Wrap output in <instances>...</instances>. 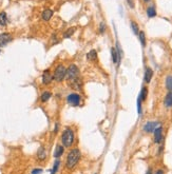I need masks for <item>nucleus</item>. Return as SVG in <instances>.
<instances>
[{
    "mask_svg": "<svg viewBox=\"0 0 172 174\" xmlns=\"http://www.w3.org/2000/svg\"><path fill=\"white\" fill-rule=\"evenodd\" d=\"M80 157H81L80 150L76 149V148L71 150L67 156V161H66V166H67V168L70 169V170L75 168L76 165L78 164V161H79V159H80Z\"/></svg>",
    "mask_w": 172,
    "mask_h": 174,
    "instance_id": "nucleus-1",
    "label": "nucleus"
},
{
    "mask_svg": "<svg viewBox=\"0 0 172 174\" xmlns=\"http://www.w3.org/2000/svg\"><path fill=\"white\" fill-rule=\"evenodd\" d=\"M75 140V134H74V131L72 129H70V128H67L66 130L64 131L62 133V136H61V143L64 145V147L66 148H69L73 145Z\"/></svg>",
    "mask_w": 172,
    "mask_h": 174,
    "instance_id": "nucleus-2",
    "label": "nucleus"
},
{
    "mask_svg": "<svg viewBox=\"0 0 172 174\" xmlns=\"http://www.w3.org/2000/svg\"><path fill=\"white\" fill-rule=\"evenodd\" d=\"M66 76H67V68L64 64H58L54 71V74H53L54 80H56L57 82H61L64 80Z\"/></svg>",
    "mask_w": 172,
    "mask_h": 174,
    "instance_id": "nucleus-3",
    "label": "nucleus"
},
{
    "mask_svg": "<svg viewBox=\"0 0 172 174\" xmlns=\"http://www.w3.org/2000/svg\"><path fill=\"white\" fill-rule=\"evenodd\" d=\"M68 85L71 89L75 91H81L83 90V81H81L80 76L73 79H68Z\"/></svg>",
    "mask_w": 172,
    "mask_h": 174,
    "instance_id": "nucleus-4",
    "label": "nucleus"
},
{
    "mask_svg": "<svg viewBox=\"0 0 172 174\" xmlns=\"http://www.w3.org/2000/svg\"><path fill=\"white\" fill-rule=\"evenodd\" d=\"M67 100L69 105L73 106V107H77V106L80 105L81 96L78 93H71V94L68 95Z\"/></svg>",
    "mask_w": 172,
    "mask_h": 174,
    "instance_id": "nucleus-5",
    "label": "nucleus"
},
{
    "mask_svg": "<svg viewBox=\"0 0 172 174\" xmlns=\"http://www.w3.org/2000/svg\"><path fill=\"white\" fill-rule=\"evenodd\" d=\"M79 69L76 64H70L69 68L67 69V76L68 79H73V78L79 77Z\"/></svg>",
    "mask_w": 172,
    "mask_h": 174,
    "instance_id": "nucleus-6",
    "label": "nucleus"
},
{
    "mask_svg": "<svg viewBox=\"0 0 172 174\" xmlns=\"http://www.w3.org/2000/svg\"><path fill=\"white\" fill-rule=\"evenodd\" d=\"M157 127H159L158 122H149L144 126V131L147 133H152Z\"/></svg>",
    "mask_w": 172,
    "mask_h": 174,
    "instance_id": "nucleus-7",
    "label": "nucleus"
},
{
    "mask_svg": "<svg viewBox=\"0 0 172 174\" xmlns=\"http://www.w3.org/2000/svg\"><path fill=\"white\" fill-rule=\"evenodd\" d=\"M53 79L54 78H53V75L51 74L50 70H45V72H43V74H42V83L48 86V85H50L52 82Z\"/></svg>",
    "mask_w": 172,
    "mask_h": 174,
    "instance_id": "nucleus-8",
    "label": "nucleus"
},
{
    "mask_svg": "<svg viewBox=\"0 0 172 174\" xmlns=\"http://www.w3.org/2000/svg\"><path fill=\"white\" fill-rule=\"evenodd\" d=\"M12 40V35L10 33H2L0 34V48L4 47L6 44Z\"/></svg>",
    "mask_w": 172,
    "mask_h": 174,
    "instance_id": "nucleus-9",
    "label": "nucleus"
},
{
    "mask_svg": "<svg viewBox=\"0 0 172 174\" xmlns=\"http://www.w3.org/2000/svg\"><path fill=\"white\" fill-rule=\"evenodd\" d=\"M111 56H112V60H113L114 64H120V60H122V56H120L117 50L115 48H111Z\"/></svg>",
    "mask_w": 172,
    "mask_h": 174,
    "instance_id": "nucleus-10",
    "label": "nucleus"
},
{
    "mask_svg": "<svg viewBox=\"0 0 172 174\" xmlns=\"http://www.w3.org/2000/svg\"><path fill=\"white\" fill-rule=\"evenodd\" d=\"M163 139V128L162 127H157L154 130V141L156 144H159Z\"/></svg>",
    "mask_w": 172,
    "mask_h": 174,
    "instance_id": "nucleus-11",
    "label": "nucleus"
},
{
    "mask_svg": "<svg viewBox=\"0 0 172 174\" xmlns=\"http://www.w3.org/2000/svg\"><path fill=\"white\" fill-rule=\"evenodd\" d=\"M152 76H153V71L151 68H147L146 71H145V74H144V79H145V82L149 83L152 79Z\"/></svg>",
    "mask_w": 172,
    "mask_h": 174,
    "instance_id": "nucleus-12",
    "label": "nucleus"
},
{
    "mask_svg": "<svg viewBox=\"0 0 172 174\" xmlns=\"http://www.w3.org/2000/svg\"><path fill=\"white\" fill-rule=\"evenodd\" d=\"M37 158L39 160H45L47 158V151H45V147H39L38 151H37Z\"/></svg>",
    "mask_w": 172,
    "mask_h": 174,
    "instance_id": "nucleus-13",
    "label": "nucleus"
},
{
    "mask_svg": "<svg viewBox=\"0 0 172 174\" xmlns=\"http://www.w3.org/2000/svg\"><path fill=\"white\" fill-rule=\"evenodd\" d=\"M64 146H60V145L56 146L55 151H54V157H55V158H59L61 155L64 154Z\"/></svg>",
    "mask_w": 172,
    "mask_h": 174,
    "instance_id": "nucleus-14",
    "label": "nucleus"
},
{
    "mask_svg": "<svg viewBox=\"0 0 172 174\" xmlns=\"http://www.w3.org/2000/svg\"><path fill=\"white\" fill-rule=\"evenodd\" d=\"M165 106L167 108H172V92H168L165 97Z\"/></svg>",
    "mask_w": 172,
    "mask_h": 174,
    "instance_id": "nucleus-15",
    "label": "nucleus"
},
{
    "mask_svg": "<svg viewBox=\"0 0 172 174\" xmlns=\"http://www.w3.org/2000/svg\"><path fill=\"white\" fill-rule=\"evenodd\" d=\"M53 16V11L52 10H45V11L42 12V19L45 20V21H48V20H50L51 18H52Z\"/></svg>",
    "mask_w": 172,
    "mask_h": 174,
    "instance_id": "nucleus-16",
    "label": "nucleus"
},
{
    "mask_svg": "<svg viewBox=\"0 0 172 174\" xmlns=\"http://www.w3.org/2000/svg\"><path fill=\"white\" fill-rule=\"evenodd\" d=\"M87 58L91 61H96L97 60V52L95 50H91L87 54Z\"/></svg>",
    "mask_w": 172,
    "mask_h": 174,
    "instance_id": "nucleus-17",
    "label": "nucleus"
},
{
    "mask_svg": "<svg viewBox=\"0 0 172 174\" xmlns=\"http://www.w3.org/2000/svg\"><path fill=\"white\" fill-rule=\"evenodd\" d=\"M6 23H8L6 13V12H1V13H0V25L4 27V25H6Z\"/></svg>",
    "mask_w": 172,
    "mask_h": 174,
    "instance_id": "nucleus-18",
    "label": "nucleus"
},
{
    "mask_svg": "<svg viewBox=\"0 0 172 174\" xmlns=\"http://www.w3.org/2000/svg\"><path fill=\"white\" fill-rule=\"evenodd\" d=\"M51 96H52V93H51V92H49V91H45V92H43V93L41 94L40 99H41L42 102H47L48 100L51 98Z\"/></svg>",
    "mask_w": 172,
    "mask_h": 174,
    "instance_id": "nucleus-19",
    "label": "nucleus"
},
{
    "mask_svg": "<svg viewBox=\"0 0 172 174\" xmlns=\"http://www.w3.org/2000/svg\"><path fill=\"white\" fill-rule=\"evenodd\" d=\"M166 88L169 92H172V75H169L166 77Z\"/></svg>",
    "mask_w": 172,
    "mask_h": 174,
    "instance_id": "nucleus-20",
    "label": "nucleus"
},
{
    "mask_svg": "<svg viewBox=\"0 0 172 174\" xmlns=\"http://www.w3.org/2000/svg\"><path fill=\"white\" fill-rule=\"evenodd\" d=\"M147 16L149 18H153V17L156 16V11L155 8H154V6H149L147 8Z\"/></svg>",
    "mask_w": 172,
    "mask_h": 174,
    "instance_id": "nucleus-21",
    "label": "nucleus"
},
{
    "mask_svg": "<svg viewBox=\"0 0 172 174\" xmlns=\"http://www.w3.org/2000/svg\"><path fill=\"white\" fill-rule=\"evenodd\" d=\"M147 96H148V89L146 87H143L142 91L139 93V98L142 99V101H144V100H146Z\"/></svg>",
    "mask_w": 172,
    "mask_h": 174,
    "instance_id": "nucleus-22",
    "label": "nucleus"
},
{
    "mask_svg": "<svg viewBox=\"0 0 172 174\" xmlns=\"http://www.w3.org/2000/svg\"><path fill=\"white\" fill-rule=\"evenodd\" d=\"M75 30H76V28H74V27H73V28H69L64 33V38H70V37H71L73 34H74Z\"/></svg>",
    "mask_w": 172,
    "mask_h": 174,
    "instance_id": "nucleus-23",
    "label": "nucleus"
},
{
    "mask_svg": "<svg viewBox=\"0 0 172 174\" xmlns=\"http://www.w3.org/2000/svg\"><path fill=\"white\" fill-rule=\"evenodd\" d=\"M138 38H139V41H141L143 47H146V35H145V33L143 32V31H141V32L138 33Z\"/></svg>",
    "mask_w": 172,
    "mask_h": 174,
    "instance_id": "nucleus-24",
    "label": "nucleus"
},
{
    "mask_svg": "<svg viewBox=\"0 0 172 174\" xmlns=\"http://www.w3.org/2000/svg\"><path fill=\"white\" fill-rule=\"evenodd\" d=\"M131 29H132V32H133L135 35H138L139 28H138V24H137L136 22H134V21L131 22Z\"/></svg>",
    "mask_w": 172,
    "mask_h": 174,
    "instance_id": "nucleus-25",
    "label": "nucleus"
},
{
    "mask_svg": "<svg viewBox=\"0 0 172 174\" xmlns=\"http://www.w3.org/2000/svg\"><path fill=\"white\" fill-rule=\"evenodd\" d=\"M59 164H60V161H59L58 159H56L55 163H54V166H53V168H52V171H51V174H56V173H57V171H58V168H59Z\"/></svg>",
    "mask_w": 172,
    "mask_h": 174,
    "instance_id": "nucleus-26",
    "label": "nucleus"
},
{
    "mask_svg": "<svg viewBox=\"0 0 172 174\" xmlns=\"http://www.w3.org/2000/svg\"><path fill=\"white\" fill-rule=\"evenodd\" d=\"M137 112L138 114L141 115L142 114V99L138 97V99H137Z\"/></svg>",
    "mask_w": 172,
    "mask_h": 174,
    "instance_id": "nucleus-27",
    "label": "nucleus"
},
{
    "mask_svg": "<svg viewBox=\"0 0 172 174\" xmlns=\"http://www.w3.org/2000/svg\"><path fill=\"white\" fill-rule=\"evenodd\" d=\"M105 31H106V24H105V22H101L100 23V25H99V32L101 34H103L105 33Z\"/></svg>",
    "mask_w": 172,
    "mask_h": 174,
    "instance_id": "nucleus-28",
    "label": "nucleus"
},
{
    "mask_svg": "<svg viewBox=\"0 0 172 174\" xmlns=\"http://www.w3.org/2000/svg\"><path fill=\"white\" fill-rule=\"evenodd\" d=\"M42 173V169H34L32 171V174H41Z\"/></svg>",
    "mask_w": 172,
    "mask_h": 174,
    "instance_id": "nucleus-29",
    "label": "nucleus"
},
{
    "mask_svg": "<svg viewBox=\"0 0 172 174\" xmlns=\"http://www.w3.org/2000/svg\"><path fill=\"white\" fill-rule=\"evenodd\" d=\"M128 1V4H129V6H130L131 8H134V2H133V0H127Z\"/></svg>",
    "mask_w": 172,
    "mask_h": 174,
    "instance_id": "nucleus-30",
    "label": "nucleus"
},
{
    "mask_svg": "<svg viewBox=\"0 0 172 174\" xmlns=\"http://www.w3.org/2000/svg\"><path fill=\"white\" fill-rule=\"evenodd\" d=\"M155 174H164V171H163V170H157V171L155 172Z\"/></svg>",
    "mask_w": 172,
    "mask_h": 174,
    "instance_id": "nucleus-31",
    "label": "nucleus"
},
{
    "mask_svg": "<svg viewBox=\"0 0 172 174\" xmlns=\"http://www.w3.org/2000/svg\"><path fill=\"white\" fill-rule=\"evenodd\" d=\"M146 174H152V171H151V169H149V170H148L147 173H146Z\"/></svg>",
    "mask_w": 172,
    "mask_h": 174,
    "instance_id": "nucleus-32",
    "label": "nucleus"
},
{
    "mask_svg": "<svg viewBox=\"0 0 172 174\" xmlns=\"http://www.w3.org/2000/svg\"><path fill=\"white\" fill-rule=\"evenodd\" d=\"M144 1H146V2H149L150 0H144Z\"/></svg>",
    "mask_w": 172,
    "mask_h": 174,
    "instance_id": "nucleus-33",
    "label": "nucleus"
}]
</instances>
